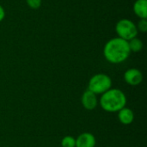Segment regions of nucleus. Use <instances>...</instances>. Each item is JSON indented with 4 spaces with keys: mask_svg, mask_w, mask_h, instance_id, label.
Returning <instances> with one entry per match:
<instances>
[{
    "mask_svg": "<svg viewBox=\"0 0 147 147\" xmlns=\"http://www.w3.org/2000/svg\"><path fill=\"white\" fill-rule=\"evenodd\" d=\"M131 53L128 41L115 37L110 39L104 46L103 55L105 59L112 64H120L127 60Z\"/></svg>",
    "mask_w": 147,
    "mask_h": 147,
    "instance_id": "1",
    "label": "nucleus"
},
{
    "mask_svg": "<svg viewBox=\"0 0 147 147\" xmlns=\"http://www.w3.org/2000/svg\"><path fill=\"white\" fill-rule=\"evenodd\" d=\"M102 109L107 112H118L127 105V96L119 89H109L100 98Z\"/></svg>",
    "mask_w": 147,
    "mask_h": 147,
    "instance_id": "2",
    "label": "nucleus"
},
{
    "mask_svg": "<svg viewBox=\"0 0 147 147\" xmlns=\"http://www.w3.org/2000/svg\"><path fill=\"white\" fill-rule=\"evenodd\" d=\"M112 86V79L109 76L104 73L94 75L89 81L88 90L96 95H102Z\"/></svg>",
    "mask_w": 147,
    "mask_h": 147,
    "instance_id": "3",
    "label": "nucleus"
},
{
    "mask_svg": "<svg viewBox=\"0 0 147 147\" xmlns=\"http://www.w3.org/2000/svg\"><path fill=\"white\" fill-rule=\"evenodd\" d=\"M115 31L118 37L128 41L137 37L138 29L135 23L129 19H121L115 25Z\"/></svg>",
    "mask_w": 147,
    "mask_h": 147,
    "instance_id": "4",
    "label": "nucleus"
},
{
    "mask_svg": "<svg viewBox=\"0 0 147 147\" xmlns=\"http://www.w3.org/2000/svg\"><path fill=\"white\" fill-rule=\"evenodd\" d=\"M124 80L132 86H137L143 81L142 72L136 68H131L124 73Z\"/></svg>",
    "mask_w": 147,
    "mask_h": 147,
    "instance_id": "5",
    "label": "nucleus"
},
{
    "mask_svg": "<svg viewBox=\"0 0 147 147\" xmlns=\"http://www.w3.org/2000/svg\"><path fill=\"white\" fill-rule=\"evenodd\" d=\"M81 102H82V105L84 106V108L88 110L95 109L98 104V100H97L96 95L89 90L84 91V94L82 95Z\"/></svg>",
    "mask_w": 147,
    "mask_h": 147,
    "instance_id": "6",
    "label": "nucleus"
},
{
    "mask_svg": "<svg viewBox=\"0 0 147 147\" xmlns=\"http://www.w3.org/2000/svg\"><path fill=\"white\" fill-rule=\"evenodd\" d=\"M96 144V138L90 133H83L76 139V147H95Z\"/></svg>",
    "mask_w": 147,
    "mask_h": 147,
    "instance_id": "7",
    "label": "nucleus"
},
{
    "mask_svg": "<svg viewBox=\"0 0 147 147\" xmlns=\"http://www.w3.org/2000/svg\"><path fill=\"white\" fill-rule=\"evenodd\" d=\"M118 119L123 125H130L134 122V111L129 108L124 107L118 111Z\"/></svg>",
    "mask_w": 147,
    "mask_h": 147,
    "instance_id": "8",
    "label": "nucleus"
},
{
    "mask_svg": "<svg viewBox=\"0 0 147 147\" xmlns=\"http://www.w3.org/2000/svg\"><path fill=\"white\" fill-rule=\"evenodd\" d=\"M134 11L140 19L147 17V0H136L134 4Z\"/></svg>",
    "mask_w": 147,
    "mask_h": 147,
    "instance_id": "9",
    "label": "nucleus"
},
{
    "mask_svg": "<svg viewBox=\"0 0 147 147\" xmlns=\"http://www.w3.org/2000/svg\"><path fill=\"white\" fill-rule=\"evenodd\" d=\"M128 46H129V48H130V51L131 52H134V53H138V52H140L143 48V42L140 39L135 37V38H133L132 40H128Z\"/></svg>",
    "mask_w": 147,
    "mask_h": 147,
    "instance_id": "10",
    "label": "nucleus"
},
{
    "mask_svg": "<svg viewBox=\"0 0 147 147\" xmlns=\"http://www.w3.org/2000/svg\"><path fill=\"white\" fill-rule=\"evenodd\" d=\"M62 147H76V139L71 136H65L61 140Z\"/></svg>",
    "mask_w": 147,
    "mask_h": 147,
    "instance_id": "11",
    "label": "nucleus"
},
{
    "mask_svg": "<svg viewBox=\"0 0 147 147\" xmlns=\"http://www.w3.org/2000/svg\"><path fill=\"white\" fill-rule=\"evenodd\" d=\"M26 2L28 6L34 9H39L42 3V0H26Z\"/></svg>",
    "mask_w": 147,
    "mask_h": 147,
    "instance_id": "12",
    "label": "nucleus"
},
{
    "mask_svg": "<svg viewBox=\"0 0 147 147\" xmlns=\"http://www.w3.org/2000/svg\"><path fill=\"white\" fill-rule=\"evenodd\" d=\"M137 29L138 31H140L142 33H146L147 31V20L146 18L140 19L137 25Z\"/></svg>",
    "mask_w": 147,
    "mask_h": 147,
    "instance_id": "13",
    "label": "nucleus"
},
{
    "mask_svg": "<svg viewBox=\"0 0 147 147\" xmlns=\"http://www.w3.org/2000/svg\"><path fill=\"white\" fill-rule=\"evenodd\" d=\"M4 17H5V11L3 6L0 4V22L4 19Z\"/></svg>",
    "mask_w": 147,
    "mask_h": 147,
    "instance_id": "14",
    "label": "nucleus"
}]
</instances>
